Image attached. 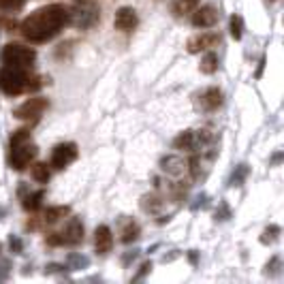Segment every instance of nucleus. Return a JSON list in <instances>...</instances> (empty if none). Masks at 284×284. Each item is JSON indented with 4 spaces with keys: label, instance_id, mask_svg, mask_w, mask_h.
Returning a JSON list of instances; mask_svg holds the SVG:
<instances>
[{
    "label": "nucleus",
    "instance_id": "nucleus-12",
    "mask_svg": "<svg viewBox=\"0 0 284 284\" xmlns=\"http://www.w3.org/2000/svg\"><path fill=\"white\" fill-rule=\"evenodd\" d=\"M60 235H62V244H69V246L81 244L83 242V224H81V220L71 218L69 224H66L64 233H60Z\"/></svg>",
    "mask_w": 284,
    "mask_h": 284
},
{
    "label": "nucleus",
    "instance_id": "nucleus-17",
    "mask_svg": "<svg viewBox=\"0 0 284 284\" xmlns=\"http://www.w3.org/2000/svg\"><path fill=\"white\" fill-rule=\"evenodd\" d=\"M218 71V56L216 54H205V58L201 60V73L212 75Z\"/></svg>",
    "mask_w": 284,
    "mask_h": 284
},
{
    "label": "nucleus",
    "instance_id": "nucleus-9",
    "mask_svg": "<svg viewBox=\"0 0 284 284\" xmlns=\"http://www.w3.org/2000/svg\"><path fill=\"white\" fill-rule=\"evenodd\" d=\"M201 139H205V135H199L197 130H184L173 139V148L179 152H193Z\"/></svg>",
    "mask_w": 284,
    "mask_h": 284
},
{
    "label": "nucleus",
    "instance_id": "nucleus-20",
    "mask_svg": "<svg viewBox=\"0 0 284 284\" xmlns=\"http://www.w3.org/2000/svg\"><path fill=\"white\" fill-rule=\"evenodd\" d=\"M24 7H26V0H0V11H7V13L22 11Z\"/></svg>",
    "mask_w": 284,
    "mask_h": 284
},
{
    "label": "nucleus",
    "instance_id": "nucleus-15",
    "mask_svg": "<svg viewBox=\"0 0 284 284\" xmlns=\"http://www.w3.org/2000/svg\"><path fill=\"white\" fill-rule=\"evenodd\" d=\"M163 165H165V171H169V173H173V175H179V173H184L186 171V163L182 158H177V156H167L165 160H163Z\"/></svg>",
    "mask_w": 284,
    "mask_h": 284
},
{
    "label": "nucleus",
    "instance_id": "nucleus-8",
    "mask_svg": "<svg viewBox=\"0 0 284 284\" xmlns=\"http://www.w3.org/2000/svg\"><path fill=\"white\" fill-rule=\"evenodd\" d=\"M220 45V34H199V36H193L188 41V52L191 54H199V52H205V50H212V47H218Z\"/></svg>",
    "mask_w": 284,
    "mask_h": 284
},
{
    "label": "nucleus",
    "instance_id": "nucleus-7",
    "mask_svg": "<svg viewBox=\"0 0 284 284\" xmlns=\"http://www.w3.org/2000/svg\"><path fill=\"white\" fill-rule=\"evenodd\" d=\"M75 158H77V146L75 144H60V146H56L54 152H52V167L54 169H64V167H69Z\"/></svg>",
    "mask_w": 284,
    "mask_h": 284
},
{
    "label": "nucleus",
    "instance_id": "nucleus-13",
    "mask_svg": "<svg viewBox=\"0 0 284 284\" xmlns=\"http://www.w3.org/2000/svg\"><path fill=\"white\" fill-rule=\"evenodd\" d=\"M113 24H116L118 30H124V32L132 30V28L137 26V13H135V9H130V7H122V9H118Z\"/></svg>",
    "mask_w": 284,
    "mask_h": 284
},
{
    "label": "nucleus",
    "instance_id": "nucleus-23",
    "mask_svg": "<svg viewBox=\"0 0 284 284\" xmlns=\"http://www.w3.org/2000/svg\"><path fill=\"white\" fill-rule=\"evenodd\" d=\"M45 242L50 244V246H60V244H62V235H60V233H47Z\"/></svg>",
    "mask_w": 284,
    "mask_h": 284
},
{
    "label": "nucleus",
    "instance_id": "nucleus-16",
    "mask_svg": "<svg viewBox=\"0 0 284 284\" xmlns=\"http://www.w3.org/2000/svg\"><path fill=\"white\" fill-rule=\"evenodd\" d=\"M137 238H139V224L132 222V220H128L124 226H122V242H124V244H130L132 240H137Z\"/></svg>",
    "mask_w": 284,
    "mask_h": 284
},
{
    "label": "nucleus",
    "instance_id": "nucleus-1",
    "mask_svg": "<svg viewBox=\"0 0 284 284\" xmlns=\"http://www.w3.org/2000/svg\"><path fill=\"white\" fill-rule=\"evenodd\" d=\"M69 24V9L64 5H47L36 9L20 24V30L30 43H45L54 39Z\"/></svg>",
    "mask_w": 284,
    "mask_h": 284
},
{
    "label": "nucleus",
    "instance_id": "nucleus-26",
    "mask_svg": "<svg viewBox=\"0 0 284 284\" xmlns=\"http://www.w3.org/2000/svg\"><path fill=\"white\" fill-rule=\"evenodd\" d=\"M263 66H265V60H261V64H259V69H257V77H261V75H263Z\"/></svg>",
    "mask_w": 284,
    "mask_h": 284
},
{
    "label": "nucleus",
    "instance_id": "nucleus-6",
    "mask_svg": "<svg viewBox=\"0 0 284 284\" xmlns=\"http://www.w3.org/2000/svg\"><path fill=\"white\" fill-rule=\"evenodd\" d=\"M45 109H47V101L41 97H34V99H28L26 103H22V105L13 111V116L17 120H36Z\"/></svg>",
    "mask_w": 284,
    "mask_h": 284
},
{
    "label": "nucleus",
    "instance_id": "nucleus-2",
    "mask_svg": "<svg viewBox=\"0 0 284 284\" xmlns=\"http://www.w3.org/2000/svg\"><path fill=\"white\" fill-rule=\"evenodd\" d=\"M26 83H28V75L20 66L5 64L0 69V90L9 94V97H17V94L26 92Z\"/></svg>",
    "mask_w": 284,
    "mask_h": 284
},
{
    "label": "nucleus",
    "instance_id": "nucleus-24",
    "mask_svg": "<svg viewBox=\"0 0 284 284\" xmlns=\"http://www.w3.org/2000/svg\"><path fill=\"white\" fill-rule=\"evenodd\" d=\"M150 269H152V263H144V265H141V269H139V273H137V276H135V280H139V278H144V276H146V273H148Z\"/></svg>",
    "mask_w": 284,
    "mask_h": 284
},
{
    "label": "nucleus",
    "instance_id": "nucleus-25",
    "mask_svg": "<svg viewBox=\"0 0 284 284\" xmlns=\"http://www.w3.org/2000/svg\"><path fill=\"white\" fill-rule=\"evenodd\" d=\"M15 248V252H20L22 250V242L20 240H11V250Z\"/></svg>",
    "mask_w": 284,
    "mask_h": 284
},
{
    "label": "nucleus",
    "instance_id": "nucleus-14",
    "mask_svg": "<svg viewBox=\"0 0 284 284\" xmlns=\"http://www.w3.org/2000/svg\"><path fill=\"white\" fill-rule=\"evenodd\" d=\"M222 105V92L218 88H207L203 94H201V107L205 111H214Z\"/></svg>",
    "mask_w": 284,
    "mask_h": 284
},
{
    "label": "nucleus",
    "instance_id": "nucleus-5",
    "mask_svg": "<svg viewBox=\"0 0 284 284\" xmlns=\"http://www.w3.org/2000/svg\"><path fill=\"white\" fill-rule=\"evenodd\" d=\"M36 152H39V150H36V146H32L30 141L11 146V167L15 171H24V169L34 160Z\"/></svg>",
    "mask_w": 284,
    "mask_h": 284
},
{
    "label": "nucleus",
    "instance_id": "nucleus-18",
    "mask_svg": "<svg viewBox=\"0 0 284 284\" xmlns=\"http://www.w3.org/2000/svg\"><path fill=\"white\" fill-rule=\"evenodd\" d=\"M41 201H43V191L39 193H30V195H26L24 197V207L28 212H36L41 207Z\"/></svg>",
    "mask_w": 284,
    "mask_h": 284
},
{
    "label": "nucleus",
    "instance_id": "nucleus-19",
    "mask_svg": "<svg viewBox=\"0 0 284 284\" xmlns=\"http://www.w3.org/2000/svg\"><path fill=\"white\" fill-rule=\"evenodd\" d=\"M32 177L36 182L47 184V179H50V167H47V163H36L32 167Z\"/></svg>",
    "mask_w": 284,
    "mask_h": 284
},
{
    "label": "nucleus",
    "instance_id": "nucleus-10",
    "mask_svg": "<svg viewBox=\"0 0 284 284\" xmlns=\"http://www.w3.org/2000/svg\"><path fill=\"white\" fill-rule=\"evenodd\" d=\"M216 22H218V11L207 5V7H199L197 11L193 13V24L197 28H212Z\"/></svg>",
    "mask_w": 284,
    "mask_h": 284
},
{
    "label": "nucleus",
    "instance_id": "nucleus-3",
    "mask_svg": "<svg viewBox=\"0 0 284 284\" xmlns=\"http://www.w3.org/2000/svg\"><path fill=\"white\" fill-rule=\"evenodd\" d=\"M99 20V7L90 0H75L69 9V24H75L77 28H90Z\"/></svg>",
    "mask_w": 284,
    "mask_h": 284
},
{
    "label": "nucleus",
    "instance_id": "nucleus-21",
    "mask_svg": "<svg viewBox=\"0 0 284 284\" xmlns=\"http://www.w3.org/2000/svg\"><path fill=\"white\" fill-rule=\"evenodd\" d=\"M242 34H244V20L240 15H233L231 17V36L235 41H240Z\"/></svg>",
    "mask_w": 284,
    "mask_h": 284
},
{
    "label": "nucleus",
    "instance_id": "nucleus-22",
    "mask_svg": "<svg viewBox=\"0 0 284 284\" xmlns=\"http://www.w3.org/2000/svg\"><path fill=\"white\" fill-rule=\"evenodd\" d=\"M24 141H30V128H20V130H15L11 135V146L24 144Z\"/></svg>",
    "mask_w": 284,
    "mask_h": 284
},
{
    "label": "nucleus",
    "instance_id": "nucleus-27",
    "mask_svg": "<svg viewBox=\"0 0 284 284\" xmlns=\"http://www.w3.org/2000/svg\"><path fill=\"white\" fill-rule=\"evenodd\" d=\"M0 250H3V244H0Z\"/></svg>",
    "mask_w": 284,
    "mask_h": 284
},
{
    "label": "nucleus",
    "instance_id": "nucleus-11",
    "mask_svg": "<svg viewBox=\"0 0 284 284\" xmlns=\"http://www.w3.org/2000/svg\"><path fill=\"white\" fill-rule=\"evenodd\" d=\"M113 246V235H111V229L107 224H101L97 226L94 231V248H97L99 254H107Z\"/></svg>",
    "mask_w": 284,
    "mask_h": 284
},
{
    "label": "nucleus",
    "instance_id": "nucleus-4",
    "mask_svg": "<svg viewBox=\"0 0 284 284\" xmlns=\"http://www.w3.org/2000/svg\"><path fill=\"white\" fill-rule=\"evenodd\" d=\"M34 58H36V52L32 47H24L20 43H9L3 50V62L11 66H20V69L32 66Z\"/></svg>",
    "mask_w": 284,
    "mask_h": 284
}]
</instances>
